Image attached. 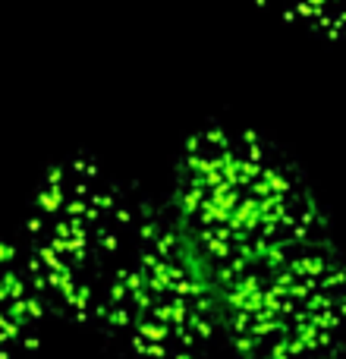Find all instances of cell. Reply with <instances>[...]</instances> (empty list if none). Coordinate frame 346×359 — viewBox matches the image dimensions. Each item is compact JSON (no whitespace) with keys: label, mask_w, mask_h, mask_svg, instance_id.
<instances>
[{"label":"cell","mask_w":346,"mask_h":359,"mask_svg":"<svg viewBox=\"0 0 346 359\" xmlns=\"http://www.w3.org/2000/svg\"><path fill=\"white\" fill-rule=\"evenodd\" d=\"M95 328L123 359H208L217 341L208 265L164 205H139L136 230L101 299Z\"/></svg>","instance_id":"cell-4"},{"label":"cell","mask_w":346,"mask_h":359,"mask_svg":"<svg viewBox=\"0 0 346 359\" xmlns=\"http://www.w3.org/2000/svg\"><path fill=\"white\" fill-rule=\"evenodd\" d=\"M217 341L233 359H340L346 268L334 236L284 243L211 268Z\"/></svg>","instance_id":"cell-2"},{"label":"cell","mask_w":346,"mask_h":359,"mask_svg":"<svg viewBox=\"0 0 346 359\" xmlns=\"http://www.w3.org/2000/svg\"><path fill=\"white\" fill-rule=\"evenodd\" d=\"M48 303L19 243L0 240V359H19L41 344Z\"/></svg>","instance_id":"cell-5"},{"label":"cell","mask_w":346,"mask_h":359,"mask_svg":"<svg viewBox=\"0 0 346 359\" xmlns=\"http://www.w3.org/2000/svg\"><path fill=\"white\" fill-rule=\"evenodd\" d=\"M255 4L318 38H340L346 22L343 0H255Z\"/></svg>","instance_id":"cell-6"},{"label":"cell","mask_w":346,"mask_h":359,"mask_svg":"<svg viewBox=\"0 0 346 359\" xmlns=\"http://www.w3.org/2000/svg\"><path fill=\"white\" fill-rule=\"evenodd\" d=\"M211 268L331 233L305 168L258 130L205 123L179 145L164 205Z\"/></svg>","instance_id":"cell-1"},{"label":"cell","mask_w":346,"mask_h":359,"mask_svg":"<svg viewBox=\"0 0 346 359\" xmlns=\"http://www.w3.org/2000/svg\"><path fill=\"white\" fill-rule=\"evenodd\" d=\"M136 198L88 151L48 164L22 217V249L48 312L95 328L101 299L126 255Z\"/></svg>","instance_id":"cell-3"}]
</instances>
